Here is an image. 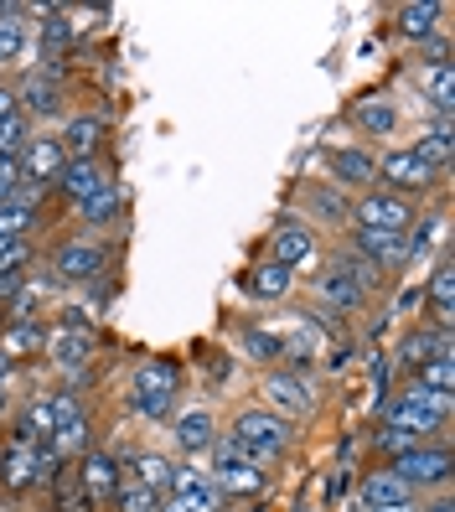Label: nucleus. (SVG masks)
<instances>
[{"instance_id":"nucleus-1","label":"nucleus","mask_w":455,"mask_h":512,"mask_svg":"<svg viewBox=\"0 0 455 512\" xmlns=\"http://www.w3.org/2000/svg\"><path fill=\"white\" fill-rule=\"evenodd\" d=\"M176 388H181V368L166 363V357H150V363H140L135 378H130V404L145 419H166L171 404H176Z\"/></svg>"},{"instance_id":"nucleus-2","label":"nucleus","mask_w":455,"mask_h":512,"mask_svg":"<svg viewBox=\"0 0 455 512\" xmlns=\"http://www.w3.org/2000/svg\"><path fill=\"white\" fill-rule=\"evenodd\" d=\"M445 414H450V399H435L430 388H409V394H399L388 409H383V425L388 430H404V435H414V440H424L430 430H440L445 425Z\"/></svg>"},{"instance_id":"nucleus-3","label":"nucleus","mask_w":455,"mask_h":512,"mask_svg":"<svg viewBox=\"0 0 455 512\" xmlns=\"http://www.w3.org/2000/svg\"><path fill=\"white\" fill-rule=\"evenodd\" d=\"M233 440L244 445L254 461H269V456H285L290 450V425L280 414H269V409H249V414H238Z\"/></svg>"},{"instance_id":"nucleus-4","label":"nucleus","mask_w":455,"mask_h":512,"mask_svg":"<svg viewBox=\"0 0 455 512\" xmlns=\"http://www.w3.org/2000/svg\"><path fill=\"white\" fill-rule=\"evenodd\" d=\"M357 223L368 233H409L414 228V202L399 192H368L357 202Z\"/></svg>"},{"instance_id":"nucleus-5","label":"nucleus","mask_w":455,"mask_h":512,"mask_svg":"<svg viewBox=\"0 0 455 512\" xmlns=\"http://www.w3.org/2000/svg\"><path fill=\"white\" fill-rule=\"evenodd\" d=\"M378 176L388 187H399V197H404V192H424V187H430L435 166L424 161L414 145H399V150H383V156H378Z\"/></svg>"},{"instance_id":"nucleus-6","label":"nucleus","mask_w":455,"mask_h":512,"mask_svg":"<svg viewBox=\"0 0 455 512\" xmlns=\"http://www.w3.org/2000/svg\"><path fill=\"white\" fill-rule=\"evenodd\" d=\"M42 450H47V445L26 440V435L16 430L11 445H6V461H0V481H6L11 492H32V487H42Z\"/></svg>"},{"instance_id":"nucleus-7","label":"nucleus","mask_w":455,"mask_h":512,"mask_svg":"<svg viewBox=\"0 0 455 512\" xmlns=\"http://www.w3.org/2000/svg\"><path fill=\"white\" fill-rule=\"evenodd\" d=\"M223 492H218V481H207L202 471H176L171 476V502L161 512H218Z\"/></svg>"},{"instance_id":"nucleus-8","label":"nucleus","mask_w":455,"mask_h":512,"mask_svg":"<svg viewBox=\"0 0 455 512\" xmlns=\"http://www.w3.org/2000/svg\"><path fill=\"white\" fill-rule=\"evenodd\" d=\"M393 476L399 481H419V487H435V481L450 476V450H435V445H414L404 456H393Z\"/></svg>"},{"instance_id":"nucleus-9","label":"nucleus","mask_w":455,"mask_h":512,"mask_svg":"<svg viewBox=\"0 0 455 512\" xmlns=\"http://www.w3.org/2000/svg\"><path fill=\"white\" fill-rule=\"evenodd\" d=\"M264 399H269V414H311L316 409V388L300 378V373H275L264 383Z\"/></svg>"},{"instance_id":"nucleus-10","label":"nucleus","mask_w":455,"mask_h":512,"mask_svg":"<svg viewBox=\"0 0 455 512\" xmlns=\"http://www.w3.org/2000/svg\"><path fill=\"white\" fill-rule=\"evenodd\" d=\"M21 176L26 182H57L63 176V166H68V150H63V140H32V145H21Z\"/></svg>"},{"instance_id":"nucleus-11","label":"nucleus","mask_w":455,"mask_h":512,"mask_svg":"<svg viewBox=\"0 0 455 512\" xmlns=\"http://www.w3.org/2000/svg\"><path fill=\"white\" fill-rule=\"evenodd\" d=\"M57 187H63V192L83 207V202H94V197H104V192H109V176H104V166H99L94 156H83V161H68V166H63Z\"/></svg>"},{"instance_id":"nucleus-12","label":"nucleus","mask_w":455,"mask_h":512,"mask_svg":"<svg viewBox=\"0 0 455 512\" xmlns=\"http://www.w3.org/2000/svg\"><path fill=\"white\" fill-rule=\"evenodd\" d=\"M269 249H275V264L300 269V264L316 254V238H311V228H300V223H280L275 238H269Z\"/></svg>"},{"instance_id":"nucleus-13","label":"nucleus","mask_w":455,"mask_h":512,"mask_svg":"<svg viewBox=\"0 0 455 512\" xmlns=\"http://www.w3.org/2000/svg\"><path fill=\"white\" fill-rule=\"evenodd\" d=\"M57 275L63 280H99L104 275V249L78 238V244H68L63 254H57Z\"/></svg>"},{"instance_id":"nucleus-14","label":"nucleus","mask_w":455,"mask_h":512,"mask_svg":"<svg viewBox=\"0 0 455 512\" xmlns=\"http://www.w3.org/2000/svg\"><path fill=\"white\" fill-rule=\"evenodd\" d=\"M357 249L368 254L373 269H388V264L409 259V233H368V228H357Z\"/></svg>"},{"instance_id":"nucleus-15","label":"nucleus","mask_w":455,"mask_h":512,"mask_svg":"<svg viewBox=\"0 0 455 512\" xmlns=\"http://www.w3.org/2000/svg\"><path fill=\"white\" fill-rule=\"evenodd\" d=\"M78 487L88 492V497H114V487H119V466L109 461V456H99V450H83V461H78Z\"/></svg>"},{"instance_id":"nucleus-16","label":"nucleus","mask_w":455,"mask_h":512,"mask_svg":"<svg viewBox=\"0 0 455 512\" xmlns=\"http://www.w3.org/2000/svg\"><path fill=\"white\" fill-rule=\"evenodd\" d=\"M409 502V481H399L393 471H378V476H362V507L378 512V507H404Z\"/></svg>"},{"instance_id":"nucleus-17","label":"nucleus","mask_w":455,"mask_h":512,"mask_svg":"<svg viewBox=\"0 0 455 512\" xmlns=\"http://www.w3.org/2000/svg\"><path fill=\"white\" fill-rule=\"evenodd\" d=\"M316 295L331 300V306H342V311H357V306H362V290H357V280L347 275V264L326 269V275L316 280Z\"/></svg>"},{"instance_id":"nucleus-18","label":"nucleus","mask_w":455,"mask_h":512,"mask_svg":"<svg viewBox=\"0 0 455 512\" xmlns=\"http://www.w3.org/2000/svg\"><path fill=\"white\" fill-rule=\"evenodd\" d=\"M331 171H337V182H347V187L378 182V161L368 156V150H337V156H331Z\"/></svg>"},{"instance_id":"nucleus-19","label":"nucleus","mask_w":455,"mask_h":512,"mask_svg":"<svg viewBox=\"0 0 455 512\" xmlns=\"http://www.w3.org/2000/svg\"><path fill=\"white\" fill-rule=\"evenodd\" d=\"M171 435H176L181 450H207L218 430H212V414H207V409H187V414L176 419V430H171Z\"/></svg>"},{"instance_id":"nucleus-20","label":"nucleus","mask_w":455,"mask_h":512,"mask_svg":"<svg viewBox=\"0 0 455 512\" xmlns=\"http://www.w3.org/2000/svg\"><path fill=\"white\" fill-rule=\"evenodd\" d=\"M99 140H104V119H73L68 125V135H63V150H68V161H83V156H94L99 150Z\"/></svg>"},{"instance_id":"nucleus-21","label":"nucleus","mask_w":455,"mask_h":512,"mask_svg":"<svg viewBox=\"0 0 455 512\" xmlns=\"http://www.w3.org/2000/svg\"><path fill=\"white\" fill-rule=\"evenodd\" d=\"M290 280H295V269H285V264H275V259H264L254 275H249V290H254L259 300H280V295L290 290Z\"/></svg>"},{"instance_id":"nucleus-22","label":"nucleus","mask_w":455,"mask_h":512,"mask_svg":"<svg viewBox=\"0 0 455 512\" xmlns=\"http://www.w3.org/2000/svg\"><path fill=\"white\" fill-rule=\"evenodd\" d=\"M114 507H119V512H161V492H150L145 481H135V476H119Z\"/></svg>"},{"instance_id":"nucleus-23","label":"nucleus","mask_w":455,"mask_h":512,"mask_svg":"<svg viewBox=\"0 0 455 512\" xmlns=\"http://www.w3.org/2000/svg\"><path fill=\"white\" fill-rule=\"evenodd\" d=\"M352 119H357L362 135H388L393 125H399V114H393L388 99H362V104L352 109Z\"/></svg>"},{"instance_id":"nucleus-24","label":"nucleus","mask_w":455,"mask_h":512,"mask_svg":"<svg viewBox=\"0 0 455 512\" xmlns=\"http://www.w3.org/2000/svg\"><path fill=\"white\" fill-rule=\"evenodd\" d=\"M414 383L430 388L435 399H450V394H455V368H450V357H430V363H419V368H414Z\"/></svg>"},{"instance_id":"nucleus-25","label":"nucleus","mask_w":455,"mask_h":512,"mask_svg":"<svg viewBox=\"0 0 455 512\" xmlns=\"http://www.w3.org/2000/svg\"><path fill=\"white\" fill-rule=\"evenodd\" d=\"M52 357L63 368H83L88 357H94V331H63V337L52 342Z\"/></svg>"},{"instance_id":"nucleus-26","label":"nucleus","mask_w":455,"mask_h":512,"mask_svg":"<svg viewBox=\"0 0 455 512\" xmlns=\"http://www.w3.org/2000/svg\"><path fill=\"white\" fill-rule=\"evenodd\" d=\"M125 476H135V481H145V487H150V492H161V487H171V476H176V466H171L166 456H135Z\"/></svg>"},{"instance_id":"nucleus-27","label":"nucleus","mask_w":455,"mask_h":512,"mask_svg":"<svg viewBox=\"0 0 455 512\" xmlns=\"http://www.w3.org/2000/svg\"><path fill=\"white\" fill-rule=\"evenodd\" d=\"M435 21H440L435 0H424V6H404V11H399V32H404V37H430Z\"/></svg>"},{"instance_id":"nucleus-28","label":"nucleus","mask_w":455,"mask_h":512,"mask_svg":"<svg viewBox=\"0 0 455 512\" xmlns=\"http://www.w3.org/2000/svg\"><path fill=\"white\" fill-rule=\"evenodd\" d=\"M32 228H37L32 202H6V207H0V238H26Z\"/></svg>"},{"instance_id":"nucleus-29","label":"nucleus","mask_w":455,"mask_h":512,"mask_svg":"<svg viewBox=\"0 0 455 512\" xmlns=\"http://www.w3.org/2000/svg\"><path fill=\"white\" fill-rule=\"evenodd\" d=\"M52 497H57V512H94V497L78 487V476H57Z\"/></svg>"},{"instance_id":"nucleus-30","label":"nucleus","mask_w":455,"mask_h":512,"mask_svg":"<svg viewBox=\"0 0 455 512\" xmlns=\"http://www.w3.org/2000/svg\"><path fill=\"white\" fill-rule=\"evenodd\" d=\"M430 306H435L440 321H450V311H455V269H450V264L435 269V280H430Z\"/></svg>"},{"instance_id":"nucleus-31","label":"nucleus","mask_w":455,"mask_h":512,"mask_svg":"<svg viewBox=\"0 0 455 512\" xmlns=\"http://www.w3.org/2000/svg\"><path fill=\"white\" fill-rule=\"evenodd\" d=\"M207 450H212V466H218V471H233V466H259V461H254L249 450L233 440V435H218Z\"/></svg>"},{"instance_id":"nucleus-32","label":"nucleus","mask_w":455,"mask_h":512,"mask_svg":"<svg viewBox=\"0 0 455 512\" xmlns=\"http://www.w3.org/2000/svg\"><path fill=\"white\" fill-rule=\"evenodd\" d=\"M26 347H47V331L42 326H32V321H16L11 331H6V337H0V352H26Z\"/></svg>"},{"instance_id":"nucleus-33","label":"nucleus","mask_w":455,"mask_h":512,"mask_svg":"<svg viewBox=\"0 0 455 512\" xmlns=\"http://www.w3.org/2000/svg\"><path fill=\"white\" fill-rule=\"evenodd\" d=\"M218 492H259L264 487V471L259 466H233V471H218Z\"/></svg>"},{"instance_id":"nucleus-34","label":"nucleus","mask_w":455,"mask_h":512,"mask_svg":"<svg viewBox=\"0 0 455 512\" xmlns=\"http://www.w3.org/2000/svg\"><path fill=\"white\" fill-rule=\"evenodd\" d=\"M430 99H435L440 114L455 109V68H450V63H435V68H430Z\"/></svg>"},{"instance_id":"nucleus-35","label":"nucleus","mask_w":455,"mask_h":512,"mask_svg":"<svg viewBox=\"0 0 455 512\" xmlns=\"http://www.w3.org/2000/svg\"><path fill=\"white\" fill-rule=\"evenodd\" d=\"M414 150H419V156H424V161H430L435 171H440V166L450 161V125H445V119H440V130H435L430 140H419Z\"/></svg>"},{"instance_id":"nucleus-36","label":"nucleus","mask_w":455,"mask_h":512,"mask_svg":"<svg viewBox=\"0 0 455 512\" xmlns=\"http://www.w3.org/2000/svg\"><path fill=\"white\" fill-rule=\"evenodd\" d=\"M244 347H249V357H259V363L280 357V337H275V331H264V326H249L244 331Z\"/></svg>"},{"instance_id":"nucleus-37","label":"nucleus","mask_w":455,"mask_h":512,"mask_svg":"<svg viewBox=\"0 0 455 512\" xmlns=\"http://www.w3.org/2000/svg\"><path fill=\"white\" fill-rule=\"evenodd\" d=\"M21 140H26V119L21 114H6V119H0V161H11L16 150H21Z\"/></svg>"},{"instance_id":"nucleus-38","label":"nucleus","mask_w":455,"mask_h":512,"mask_svg":"<svg viewBox=\"0 0 455 512\" xmlns=\"http://www.w3.org/2000/svg\"><path fill=\"white\" fill-rule=\"evenodd\" d=\"M16 52H21V21L16 11H0V63H11Z\"/></svg>"},{"instance_id":"nucleus-39","label":"nucleus","mask_w":455,"mask_h":512,"mask_svg":"<svg viewBox=\"0 0 455 512\" xmlns=\"http://www.w3.org/2000/svg\"><path fill=\"white\" fill-rule=\"evenodd\" d=\"M114 213H119V197H114V187H109L104 197H94V202H83V218H88V223H109Z\"/></svg>"},{"instance_id":"nucleus-40","label":"nucleus","mask_w":455,"mask_h":512,"mask_svg":"<svg viewBox=\"0 0 455 512\" xmlns=\"http://www.w3.org/2000/svg\"><path fill=\"white\" fill-rule=\"evenodd\" d=\"M26 99H32V109H37V114H52V109H57V88H52L47 78H32Z\"/></svg>"},{"instance_id":"nucleus-41","label":"nucleus","mask_w":455,"mask_h":512,"mask_svg":"<svg viewBox=\"0 0 455 512\" xmlns=\"http://www.w3.org/2000/svg\"><path fill=\"white\" fill-rule=\"evenodd\" d=\"M378 445H383V450H393V456H404V450H414V445H424V440H414V435H404V430H388V425H383Z\"/></svg>"},{"instance_id":"nucleus-42","label":"nucleus","mask_w":455,"mask_h":512,"mask_svg":"<svg viewBox=\"0 0 455 512\" xmlns=\"http://www.w3.org/2000/svg\"><path fill=\"white\" fill-rule=\"evenodd\" d=\"M430 357H435L430 352V337H409L404 342V368H419V363H430Z\"/></svg>"},{"instance_id":"nucleus-43","label":"nucleus","mask_w":455,"mask_h":512,"mask_svg":"<svg viewBox=\"0 0 455 512\" xmlns=\"http://www.w3.org/2000/svg\"><path fill=\"white\" fill-rule=\"evenodd\" d=\"M16 182H21V166L16 161H0V207L16 197Z\"/></svg>"},{"instance_id":"nucleus-44","label":"nucleus","mask_w":455,"mask_h":512,"mask_svg":"<svg viewBox=\"0 0 455 512\" xmlns=\"http://www.w3.org/2000/svg\"><path fill=\"white\" fill-rule=\"evenodd\" d=\"M0 259L26 264V259H32V244H26V238H0Z\"/></svg>"},{"instance_id":"nucleus-45","label":"nucleus","mask_w":455,"mask_h":512,"mask_svg":"<svg viewBox=\"0 0 455 512\" xmlns=\"http://www.w3.org/2000/svg\"><path fill=\"white\" fill-rule=\"evenodd\" d=\"M47 42H52V57H57V47L68 42V16H63V11H52V16H47Z\"/></svg>"},{"instance_id":"nucleus-46","label":"nucleus","mask_w":455,"mask_h":512,"mask_svg":"<svg viewBox=\"0 0 455 512\" xmlns=\"http://www.w3.org/2000/svg\"><path fill=\"white\" fill-rule=\"evenodd\" d=\"M342 492H347V471H337V476L326 481V497H342Z\"/></svg>"},{"instance_id":"nucleus-47","label":"nucleus","mask_w":455,"mask_h":512,"mask_svg":"<svg viewBox=\"0 0 455 512\" xmlns=\"http://www.w3.org/2000/svg\"><path fill=\"white\" fill-rule=\"evenodd\" d=\"M6 114H16V94H11V88H0V119H6Z\"/></svg>"},{"instance_id":"nucleus-48","label":"nucleus","mask_w":455,"mask_h":512,"mask_svg":"<svg viewBox=\"0 0 455 512\" xmlns=\"http://www.w3.org/2000/svg\"><path fill=\"white\" fill-rule=\"evenodd\" d=\"M6 363H11V357H6V352H0V383H6Z\"/></svg>"},{"instance_id":"nucleus-49","label":"nucleus","mask_w":455,"mask_h":512,"mask_svg":"<svg viewBox=\"0 0 455 512\" xmlns=\"http://www.w3.org/2000/svg\"><path fill=\"white\" fill-rule=\"evenodd\" d=\"M0 409H6V383H0Z\"/></svg>"}]
</instances>
